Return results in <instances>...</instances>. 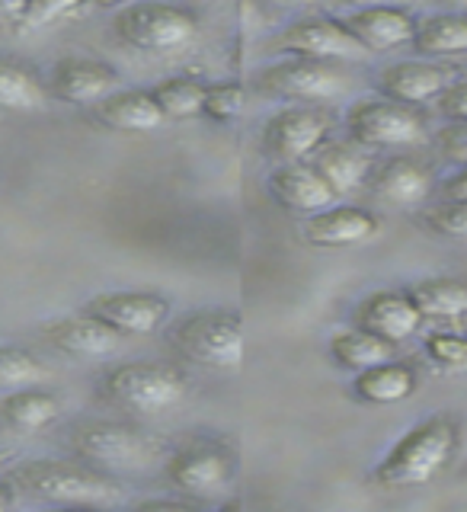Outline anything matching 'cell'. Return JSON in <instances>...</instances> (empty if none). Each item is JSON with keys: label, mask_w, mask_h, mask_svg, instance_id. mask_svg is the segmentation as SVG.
<instances>
[{"label": "cell", "mask_w": 467, "mask_h": 512, "mask_svg": "<svg viewBox=\"0 0 467 512\" xmlns=\"http://www.w3.org/2000/svg\"><path fill=\"white\" fill-rule=\"evenodd\" d=\"M461 452V426L452 416H429L420 426L407 429L394 448L378 461L375 484L384 490L426 487L448 471Z\"/></svg>", "instance_id": "obj_1"}, {"label": "cell", "mask_w": 467, "mask_h": 512, "mask_svg": "<svg viewBox=\"0 0 467 512\" xmlns=\"http://www.w3.org/2000/svg\"><path fill=\"white\" fill-rule=\"evenodd\" d=\"M48 378V365L20 346H0V397L20 388H36Z\"/></svg>", "instance_id": "obj_30"}, {"label": "cell", "mask_w": 467, "mask_h": 512, "mask_svg": "<svg viewBox=\"0 0 467 512\" xmlns=\"http://www.w3.org/2000/svg\"><path fill=\"white\" fill-rule=\"evenodd\" d=\"M442 199H455V202H467V167H461L458 173H452L442 183Z\"/></svg>", "instance_id": "obj_37"}, {"label": "cell", "mask_w": 467, "mask_h": 512, "mask_svg": "<svg viewBox=\"0 0 467 512\" xmlns=\"http://www.w3.org/2000/svg\"><path fill=\"white\" fill-rule=\"evenodd\" d=\"M84 311L100 317L122 336H148L167 324L170 301L154 292H103L93 295Z\"/></svg>", "instance_id": "obj_12"}, {"label": "cell", "mask_w": 467, "mask_h": 512, "mask_svg": "<svg viewBox=\"0 0 467 512\" xmlns=\"http://www.w3.org/2000/svg\"><path fill=\"white\" fill-rule=\"evenodd\" d=\"M90 119L112 132H154L167 122L151 90H116L90 106Z\"/></svg>", "instance_id": "obj_21"}, {"label": "cell", "mask_w": 467, "mask_h": 512, "mask_svg": "<svg viewBox=\"0 0 467 512\" xmlns=\"http://www.w3.org/2000/svg\"><path fill=\"white\" fill-rule=\"evenodd\" d=\"M276 52H288L292 58H317V61H356L365 55L362 42L336 20H298L269 42Z\"/></svg>", "instance_id": "obj_11"}, {"label": "cell", "mask_w": 467, "mask_h": 512, "mask_svg": "<svg viewBox=\"0 0 467 512\" xmlns=\"http://www.w3.org/2000/svg\"><path fill=\"white\" fill-rule=\"evenodd\" d=\"M452 80H455L452 71L442 68V64L397 61L378 74V93L384 100H394L404 106H426V103H436Z\"/></svg>", "instance_id": "obj_17"}, {"label": "cell", "mask_w": 467, "mask_h": 512, "mask_svg": "<svg viewBox=\"0 0 467 512\" xmlns=\"http://www.w3.org/2000/svg\"><path fill=\"white\" fill-rule=\"evenodd\" d=\"M349 138L365 151H397L413 148L426 138V119L416 106L394 100H359L346 112Z\"/></svg>", "instance_id": "obj_7"}, {"label": "cell", "mask_w": 467, "mask_h": 512, "mask_svg": "<svg viewBox=\"0 0 467 512\" xmlns=\"http://www.w3.org/2000/svg\"><path fill=\"white\" fill-rule=\"evenodd\" d=\"M442 7H452V10H467V0H439Z\"/></svg>", "instance_id": "obj_41"}, {"label": "cell", "mask_w": 467, "mask_h": 512, "mask_svg": "<svg viewBox=\"0 0 467 512\" xmlns=\"http://www.w3.org/2000/svg\"><path fill=\"white\" fill-rule=\"evenodd\" d=\"M330 356L336 365H343L346 372H365L378 362L397 359V346L381 340V336L368 333L362 327H343L330 336Z\"/></svg>", "instance_id": "obj_25"}, {"label": "cell", "mask_w": 467, "mask_h": 512, "mask_svg": "<svg viewBox=\"0 0 467 512\" xmlns=\"http://www.w3.org/2000/svg\"><path fill=\"white\" fill-rule=\"evenodd\" d=\"M186 391V375L160 362H122L100 381V397L106 404L138 416H160L180 407Z\"/></svg>", "instance_id": "obj_3"}, {"label": "cell", "mask_w": 467, "mask_h": 512, "mask_svg": "<svg viewBox=\"0 0 467 512\" xmlns=\"http://www.w3.org/2000/svg\"><path fill=\"white\" fill-rule=\"evenodd\" d=\"M93 4H100V7H119V4H128V0H93Z\"/></svg>", "instance_id": "obj_42"}, {"label": "cell", "mask_w": 467, "mask_h": 512, "mask_svg": "<svg viewBox=\"0 0 467 512\" xmlns=\"http://www.w3.org/2000/svg\"><path fill=\"white\" fill-rule=\"evenodd\" d=\"M439 151L458 167H467V122H448L436 135Z\"/></svg>", "instance_id": "obj_35"}, {"label": "cell", "mask_w": 467, "mask_h": 512, "mask_svg": "<svg viewBox=\"0 0 467 512\" xmlns=\"http://www.w3.org/2000/svg\"><path fill=\"white\" fill-rule=\"evenodd\" d=\"M61 413V404L55 394L39 388H20L0 397V426L13 432H39L52 426Z\"/></svg>", "instance_id": "obj_24"}, {"label": "cell", "mask_w": 467, "mask_h": 512, "mask_svg": "<svg viewBox=\"0 0 467 512\" xmlns=\"http://www.w3.org/2000/svg\"><path fill=\"white\" fill-rule=\"evenodd\" d=\"M164 474L173 490H180L183 496H189V500H196V503H205L234 487L237 461L224 445L196 442L170 455Z\"/></svg>", "instance_id": "obj_8"}, {"label": "cell", "mask_w": 467, "mask_h": 512, "mask_svg": "<svg viewBox=\"0 0 467 512\" xmlns=\"http://www.w3.org/2000/svg\"><path fill=\"white\" fill-rule=\"evenodd\" d=\"M116 36L138 52L148 55H173L183 52L199 36L196 16L173 4H154V0H141V4H128L116 13Z\"/></svg>", "instance_id": "obj_6"}, {"label": "cell", "mask_w": 467, "mask_h": 512, "mask_svg": "<svg viewBox=\"0 0 467 512\" xmlns=\"http://www.w3.org/2000/svg\"><path fill=\"white\" fill-rule=\"evenodd\" d=\"M426 359L448 375H467V333L464 330H436L423 336Z\"/></svg>", "instance_id": "obj_31"}, {"label": "cell", "mask_w": 467, "mask_h": 512, "mask_svg": "<svg viewBox=\"0 0 467 512\" xmlns=\"http://www.w3.org/2000/svg\"><path fill=\"white\" fill-rule=\"evenodd\" d=\"M276 4H285V7H295V4H308V0H276Z\"/></svg>", "instance_id": "obj_43"}, {"label": "cell", "mask_w": 467, "mask_h": 512, "mask_svg": "<svg viewBox=\"0 0 467 512\" xmlns=\"http://www.w3.org/2000/svg\"><path fill=\"white\" fill-rule=\"evenodd\" d=\"M423 320L426 317L416 308L410 292H375L362 298L356 308V327L375 333L394 346L407 343L413 333H420Z\"/></svg>", "instance_id": "obj_16"}, {"label": "cell", "mask_w": 467, "mask_h": 512, "mask_svg": "<svg viewBox=\"0 0 467 512\" xmlns=\"http://www.w3.org/2000/svg\"><path fill=\"white\" fill-rule=\"evenodd\" d=\"M48 87L13 58H0V112H42L48 106Z\"/></svg>", "instance_id": "obj_27"}, {"label": "cell", "mask_w": 467, "mask_h": 512, "mask_svg": "<svg viewBox=\"0 0 467 512\" xmlns=\"http://www.w3.org/2000/svg\"><path fill=\"white\" fill-rule=\"evenodd\" d=\"M240 112H244V87H240V84H234V80H224V84L205 87L202 116L224 125V122H234Z\"/></svg>", "instance_id": "obj_33"}, {"label": "cell", "mask_w": 467, "mask_h": 512, "mask_svg": "<svg viewBox=\"0 0 467 512\" xmlns=\"http://www.w3.org/2000/svg\"><path fill=\"white\" fill-rule=\"evenodd\" d=\"M170 346L173 352H180L183 359L196 365L231 372V368L244 362V349H247L244 317L224 308L196 311L170 330Z\"/></svg>", "instance_id": "obj_4"}, {"label": "cell", "mask_w": 467, "mask_h": 512, "mask_svg": "<svg viewBox=\"0 0 467 512\" xmlns=\"http://www.w3.org/2000/svg\"><path fill=\"white\" fill-rule=\"evenodd\" d=\"M13 490H23L55 506H112L122 500V487L106 471L87 461L32 458L7 474Z\"/></svg>", "instance_id": "obj_2"}, {"label": "cell", "mask_w": 467, "mask_h": 512, "mask_svg": "<svg viewBox=\"0 0 467 512\" xmlns=\"http://www.w3.org/2000/svg\"><path fill=\"white\" fill-rule=\"evenodd\" d=\"M436 106L448 122H467V80H452Z\"/></svg>", "instance_id": "obj_36"}, {"label": "cell", "mask_w": 467, "mask_h": 512, "mask_svg": "<svg viewBox=\"0 0 467 512\" xmlns=\"http://www.w3.org/2000/svg\"><path fill=\"white\" fill-rule=\"evenodd\" d=\"M368 189L378 202H388L397 208H413L423 205L432 192V173L426 164H420L416 157H388L368 173Z\"/></svg>", "instance_id": "obj_19"}, {"label": "cell", "mask_w": 467, "mask_h": 512, "mask_svg": "<svg viewBox=\"0 0 467 512\" xmlns=\"http://www.w3.org/2000/svg\"><path fill=\"white\" fill-rule=\"evenodd\" d=\"M260 93L288 103H327L343 96L346 74L336 61L317 58H285L260 74Z\"/></svg>", "instance_id": "obj_9"}, {"label": "cell", "mask_w": 467, "mask_h": 512, "mask_svg": "<svg viewBox=\"0 0 467 512\" xmlns=\"http://www.w3.org/2000/svg\"><path fill=\"white\" fill-rule=\"evenodd\" d=\"M410 298L423 317L432 320H458L467 317V279L458 276H439V279H423L410 288Z\"/></svg>", "instance_id": "obj_28"}, {"label": "cell", "mask_w": 467, "mask_h": 512, "mask_svg": "<svg viewBox=\"0 0 467 512\" xmlns=\"http://www.w3.org/2000/svg\"><path fill=\"white\" fill-rule=\"evenodd\" d=\"M314 170L324 176V180L333 186L336 196H349L368 183V173H372L375 160L365 148H359L356 141H324L320 148L311 154Z\"/></svg>", "instance_id": "obj_22"}, {"label": "cell", "mask_w": 467, "mask_h": 512, "mask_svg": "<svg viewBox=\"0 0 467 512\" xmlns=\"http://www.w3.org/2000/svg\"><path fill=\"white\" fill-rule=\"evenodd\" d=\"M26 4H29V0H0V23L20 26L23 13H26Z\"/></svg>", "instance_id": "obj_38"}, {"label": "cell", "mask_w": 467, "mask_h": 512, "mask_svg": "<svg viewBox=\"0 0 467 512\" xmlns=\"http://www.w3.org/2000/svg\"><path fill=\"white\" fill-rule=\"evenodd\" d=\"M423 224L439 237L448 240H467V202L442 199L439 205H432L423 212Z\"/></svg>", "instance_id": "obj_32"}, {"label": "cell", "mask_w": 467, "mask_h": 512, "mask_svg": "<svg viewBox=\"0 0 467 512\" xmlns=\"http://www.w3.org/2000/svg\"><path fill=\"white\" fill-rule=\"evenodd\" d=\"M269 196L276 199L282 208L295 215H317L324 208L336 205V192L333 186L314 170V164H279L276 170L269 173Z\"/></svg>", "instance_id": "obj_18"}, {"label": "cell", "mask_w": 467, "mask_h": 512, "mask_svg": "<svg viewBox=\"0 0 467 512\" xmlns=\"http://www.w3.org/2000/svg\"><path fill=\"white\" fill-rule=\"evenodd\" d=\"M212 4H218V0H212Z\"/></svg>", "instance_id": "obj_44"}, {"label": "cell", "mask_w": 467, "mask_h": 512, "mask_svg": "<svg viewBox=\"0 0 467 512\" xmlns=\"http://www.w3.org/2000/svg\"><path fill=\"white\" fill-rule=\"evenodd\" d=\"M413 48L423 58L467 52V10H448V13L420 20L413 36Z\"/></svg>", "instance_id": "obj_26"}, {"label": "cell", "mask_w": 467, "mask_h": 512, "mask_svg": "<svg viewBox=\"0 0 467 512\" xmlns=\"http://www.w3.org/2000/svg\"><path fill=\"white\" fill-rule=\"evenodd\" d=\"M343 23L365 52H391V48L413 45L416 26H420L404 7H365L346 16Z\"/></svg>", "instance_id": "obj_20"}, {"label": "cell", "mask_w": 467, "mask_h": 512, "mask_svg": "<svg viewBox=\"0 0 467 512\" xmlns=\"http://www.w3.org/2000/svg\"><path fill=\"white\" fill-rule=\"evenodd\" d=\"M151 96L167 119H192V116H202L205 84L196 77H167L151 90Z\"/></svg>", "instance_id": "obj_29"}, {"label": "cell", "mask_w": 467, "mask_h": 512, "mask_svg": "<svg viewBox=\"0 0 467 512\" xmlns=\"http://www.w3.org/2000/svg\"><path fill=\"white\" fill-rule=\"evenodd\" d=\"M381 231V218L359 205H330L324 212L308 215L301 224V237L320 250H343L368 244Z\"/></svg>", "instance_id": "obj_13"}, {"label": "cell", "mask_w": 467, "mask_h": 512, "mask_svg": "<svg viewBox=\"0 0 467 512\" xmlns=\"http://www.w3.org/2000/svg\"><path fill=\"white\" fill-rule=\"evenodd\" d=\"M116 87L119 74L96 58H61L48 77V93L71 106H93L116 93Z\"/></svg>", "instance_id": "obj_15"}, {"label": "cell", "mask_w": 467, "mask_h": 512, "mask_svg": "<svg viewBox=\"0 0 467 512\" xmlns=\"http://www.w3.org/2000/svg\"><path fill=\"white\" fill-rule=\"evenodd\" d=\"M352 394L356 400L368 407H391V404H404L407 397L416 394V372L407 362H378L365 372H356V381H352Z\"/></svg>", "instance_id": "obj_23"}, {"label": "cell", "mask_w": 467, "mask_h": 512, "mask_svg": "<svg viewBox=\"0 0 467 512\" xmlns=\"http://www.w3.org/2000/svg\"><path fill=\"white\" fill-rule=\"evenodd\" d=\"M330 135V119L317 106H285L263 128V151L279 164L311 157Z\"/></svg>", "instance_id": "obj_10"}, {"label": "cell", "mask_w": 467, "mask_h": 512, "mask_svg": "<svg viewBox=\"0 0 467 512\" xmlns=\"http://www.w3.org/2000/svg\"><path fill=\"white\" fill-rule=\"evenodd\" d=\"M13 506H16V490H13L10 480H4V484H0V512L13 509Z\"/></svg>", "instance_id": "obj_40"}, {"label": "cell", "mask_w": 467, "mask_h": 512, "mask_svg": "<svg viewBox=\"0 0 467 512\" xmlns=\"http://www.w3.org/2000/svg\"><path fill=\"white\" fill-rule=\"evenodd\" d=\"M71 452L100 471H141L157 458L160 445L132 423L90 420L74 426Z\"/></svg>", "instance_id": "obj_5"}, {"label": "cell", "mask_w": 467, "mask_h": 512, "mask_svg": "<svg viewBox=\"0 0 467 512\" xmlns=\"http://www.w3.org/2000/svg\"><path fill=\"white\" fill-rule=\"evenodd\" d=\"M45 340L55 352H61V356L106 359L122 346V333H116L109 324H103L100 317H93L80 308V314L58 317L52 324H45Z\"/></svg>", "instance_id": "obj_14"}, {"label": "cell", "mask_w": 467, "mask_h": 512, "mask_svg": "<svg viewBox=\"0 0 467 512\" xmlns=\"http://www.w3.org/2000/svg\"><path fill=\"white\" fill-rule=\"evenodd\" d=\"M336 4L365 10V7H400V4H404V0H336Z\"/></svg>", "instance_id": "obj_39"}, {"label": "cell", "mask_w": 467, "mask_h": 512, "mask_svg": "<svg viewBox=\"0 0 467 512\" xmlns=\"http://www.w3.org/2000/svg\"><path fill=\"white\" fill-rule=\"evenodd\" d=\"M80 4H84V0H29L20 26H26V29H42L48 23L61 20V16L74 13Z\"/></svg>", "instance_id": "obj_34"}]
</instances>
